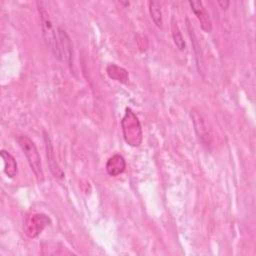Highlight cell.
Returning a JSON list of instances; mask_svg holds the SVG:
<instances>
[{
  "instance_id": "1",
  "label": "cell",
  "mask_w": 256,
  "mask_h": 256,
  "mask_svg": "<svg viewBox=\"0 0 256 256\" xmlns=\"http://www.w3.org/2000/svg\"><path fill=\"white\" fill-rule=\"evenodd\" d=\"M38 11L40 15V21H41V27H42V34L44 41L46 43V46L51 50L53 55L58 59L62 61V55L60 52L59 47V38L58 33L53 28L51 19L49 17L48 11L43 6L42 2H37Z\"/></svg>"
},
{
  "instance_id": "2",
  "label": "cell",
  "mask_w": 256,
  "mask_h": 256,
  "mask_svg": "<svg viewBox=\"0 0 256 256\" xmlns=\"http://www.w3.org/2000/svg\"><path fill=\"white\" fill-rule=\"evenodd\" d=\"M121 128L123 138L128 145L132 147L140 146L143 138L141 124L136 114L130 108H126V112L121 120Z\"/></svg>"
},
{
  "instance_id": "3",
  "label": "cell",
  "mask_w": 256,
  "mask_h": 256,
  "mask_svg": "<svg viewBox=\"0 0 256 256\" xmlns=\"http://www.w3.org/2000/svg\"><path fill=\"white\" fill-rule=\"evenodd\" d=\"M16 140H17L20 148L22 149L35 177L37 178V180L39 182H42L44 179V174H43L40 155L38 153L36 145L26 135H19V136H17Z\"/></svg>"
},
{
  "instance_id": "4",
  "label": "cell",
  "mask_w": 256,
  "mask_h": 256,
  "mask_svg": "<svg viewBox=\"0 0 256 256\" xmlns=\"http://www.w3.org/2000/svg\"><path fill=\"white\" fill-rule=\"evenodd\" d=\"M51 223L50 218L43 213H32L25 217L23 230L30 238L37 237Z\"/></svg>"
},
{
  "instance_id": "5",
  "label": "cell",
  "mask_w": 256,
  "mask_h": 256,
  "mask_svg": "<svg viewBox=\"0 0 256 256\" xmlns=\"http://www.w3.org/2000/svg\"><path fill=\"white\" fill-rule=\"evenodd\" d=\"M191 118H192L194 129H195L197 136L199 137V139L201 140V142L204 145L209 146L211 143V134H210V131H209L202 115L197 110L192 109L191 110Z\"/></svg>"
},
{
  "instance_id": "6",
  "label": "cell",
  "mask_w": 256,
  "mask_h": 256,
  "mask_svg": "<svg viewBox=\"0 0 256 256\" xmlns=\"http://www.w3.org/2000/svg\"><path fill=\"white\" fill-rule=\"evenodd\" d=\"M44 142H45L46 157H47V163H48L49 169L55 178L61 179L64 177V172L62 171V169L60 168V166L58 165V163L56 161L55 152H54V148H53L51 139L46 132H44Z\"/></svg>"
},
{
  "instance_id": "7",
  "label": "cell",
  "mask_w": 256,
  "mask_h": 256,
  "mask_svg": "<svg viewBox=\"0 0 256 256\" xmlns=\"http://www.w3.org/2000/svg\"><path fill=\"white\" fill-rule=\"evenodd\" d=\"M57 33H58V38H59V47H60V52L62 55V61L67 62L70 69H72L73 50H72V44H71L70 37L68 36L66 31L63 30L61 27L57 28Z\"/></svg>"
},
{
  "instance_id": "8",
  "label": "cell",
  "mask_w": 256,
  "mask_h": 256,
  "mask_svg": "<svg viewBox=\"0 0 256 256\" xmlns=\"http://www.w3.org/2000/svg\"><path fill=\"white\" fill-rule=\"evenodd\" d=\"M189 5H190L192 11L194 12L195 16L199 20L203 31H205L206 33L211 32L212 22H211L209 13L205 9L203 3L201 1H189Z\"/></svg>"
},
{
  "instance_id": "9",
  "label": "cell",
  "mask_w": 256,
  "mask_h": 256,
  "mask_svg": "<svg viewBox=\"0 0 256 256\" xmlns=\"http://www.w3.org/2000/svg\"><path fill=\"white\" fill-rule=\"evenodd\" d=\"M126 161L120 154L111 156L106 163V171L110 176H117L125 171Z\"/></svg>"
},
{
  "instance_id": "10",
  "label": "cell",
  "mask_w": 256,
  "mask_h": 256,
  "mask_svg": "<svg viewBox=\"0 0 256 256\" xmlns=\"http://www.w3.org/2000/svg\"><path fill=\"white\" fill-rule=\"evenodd\" d=\"M1 157L4 162V172L9 178H14L17 175V162L16 159L6 150H1Z\"/></svg>"
},
{
  "instance_id": "11",
  "label": "cell",
  "mask_w": 256,
  "mask_h": 256,
  "mask_svg": "<svg viewBox=\"0 0 256 256\" xmlns=\"http://www.w3.org/2000/svg\"><path fill=\"white\" fill-rule=\"evenodd\" d=\"M106 72L111 79H114L118 82L126 83L128 81V78H129L128 71L125 68L120 67L116 64H108L106 67Z\"/></svg>"
},
{
  "instance_id": "12",
  "label": "cell",
  "mask_w": 256,
  "mask_h": 256,
  "mask_svg": "<svg viewBox=\"0 0 256 256\" xmlns=\"http://www.w3.org/2000/svg\"><path fill=\"white\" fill-rule=\"evenodd\" d=\"M186 26H187V30H188V34H189V37L191 39V43H192V48H193V51H194V54H195V57H196V62H197V66L199 68V65H200V58L202 56L201 54V47H200V44L196 38V35L194 33V30L192 28V26L190 25V22H189V19L186 18Z\"/></svg>"
},
{
  "instance_id": "13",
  "label": "cell",
  "mask_w": 256,
  "mask_h": 256,
  "mask_svg": "<svg viewBox=\"0 0 256 256\" xmlns=\"http://www.w3.org/2000/svg\"><path fill=\"white\" fill-rule=\"evenodd\" d=\"M149 5V12L151 18L155 25L159 28L162 27V12H161V5L158 1H150Z\"/></svg>"
},
{
  "instance_id": "14",
  "label": "cell",
  "mask_w": 256,
  "mask_h": 256,
  "mask_svg": "<svg viewBox=\"0 0 256 256\" xmlns=\"http://www.w3.org/2000/svg\"><path fill=\"white\" fill-rule=\"evenodd\" d=\"M171 32H172L173 41H174L175 45L177 46V48L179 50H184L185 49V42H184L183 36L180 32V29H179V27L177 25V22H176L174 17L172 18V21H171Z\"/></svg>"
},
{
  "instance_id": "15",
  "label": "cell",
  "mask_w": 256,
  "mask_h": 256,
  "mask_svg": "<svg viewBox=\"0 0 256 256\" xmlns=\"http://www.w3.org/2000/svg\"><path fill=\"white\" fill-rule=\"evenodd\" d=\"M218 4L221 6L222 9H227L229 4H230V2L229 1H218Z\"/></svg>"
}]
</instances>
